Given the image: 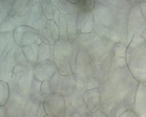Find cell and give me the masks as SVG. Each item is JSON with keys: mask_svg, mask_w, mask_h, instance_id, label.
<instances>
[{"mask_svg": "<svg viewBox=\"0 0 146 117\" xmlns=\"http://www.w3.org/2000/svg\"><path fill=\"white\" fill-rule=\"evenodd\" d=\"M65 100L62 94L55 92L46 97L44 104L46 111L49 115L56 117L64 116L65 111Z\"/></svg>", "mask_w": 146, "mask_h": 117, "instance_id": "6da1fadb", "label": "cell"}, {"mask_svg": "<svg viewBox=\"0 0 146 117\" xmlns=\"http://www.w3.org/2000/svg\"><path fill=\"white\" fill-rule=\"evenodd\" d=\"M144 37H145V39L146 40V32H145V34H144Z\"/></svg>", "mask_w": 146, "mask_h": 117, "instance_id": "5b68a950", "label": "cell"}, {"mask_svg": "<svg viewBox=\"0 0 146 117\" xmlns=\"http://www.w3.org/2000/svg\"><path fill=\"white\" fill-rule=\"evenodd\" d=\"M10 97V87L8 84L3 82H1L0 88V101L1 106L7 103Z\"/></svg>", "mask_w": 146, "mask_h": 117, "instance_id": "7a4b0ae2", "label": "cell"}, {"mask_svg": "<svg viewBox=\"0 0 146 117\" xmlns=\"http://www.w3.org/2000/svg\"><path fill=\"white\" fill-rule=\"evenodd\" d=\"M45 117H54L50 116H45Z\"/></svg>", "mask_w": 146, "mask_h": 117, "instance_id": "8992f818", "label": "cell"}, {"mask_svg": "<svg viewBox=\"0 0 146 117\" xmlns=\"http://www.w3.org/2000/svg\"><path fill=\"white\" fill-rule=\"evenodd\" d=\"M145 15L146 17V2H145Z\"/></svg>", "mask_w": 146, "mask_h": 117, "instance_id": "277c9868", "label": "cell"}, {"mask_svg": "<svg viewBox=\"0 0 146 117\" xmlns=\"http://www.w3.org/2000/svg\"><path fill=\"white\" fill-rule=\"evenodd\" d=\"M82 8V9L86 11L92 10L95 5V2L92 1H79L76 3Z\"/></svg>", "mask_w": 146, "mask_h": 117, "instance_id": "3957f363", "label": "cell"}]
</instances>
